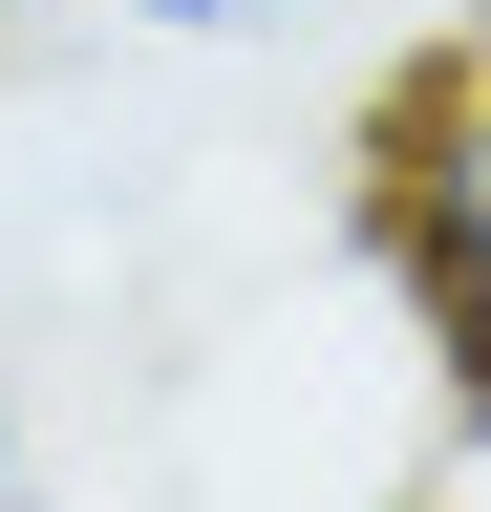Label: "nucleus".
I'll use <instances>...</instances> for the list:
<instances>
[{"instance_id":"obj_1","label":"nucleus","mask_w":491,"mask_h":512,"mask_svg":"<svg viewBox=\"0 0 491 512\" xmlns=\"http://www.w3.org/2000/svg\"><path fill=\"white\" fill-rule=\"evenodd\" d=\"M363 235H385L406 320L491 384V22L385 86V128H363Z\"/></svg>"},{"instance_id":"obj_2","label":"nucleus","mask_w":491,"mask_h":512,"mask_svg":"<svg viewBox=\"0 0 491 512\" xmlns=\"http://www.w3.org/2000/svg\"><path fill=\"white\" fill-rule=\"evenodd\" d=\"M107 22H150V43H257V22H299V0H107Z\"/></svg>"},{"instance_id":"obj_3","label":"nucleus","mask_w":491,"mask_h":512,"mask_svg":"<svg viewBox=\"0 0 491 512\" xmlns=\"http://www.w3.org/2000/svg\"><path fill=\"white\" fill-rule=\"evenodd\" d=\"M22 491H43V470H22V427H0V512H22Z\"/></svg>"}]
</instances>
